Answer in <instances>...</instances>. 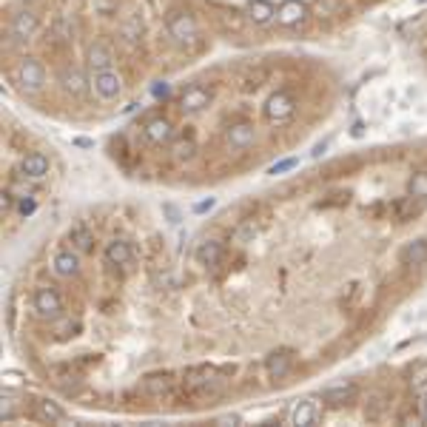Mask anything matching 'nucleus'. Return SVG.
Here are the masks:
<instances>
[{
	"instance_id": "obj_33",
	"label": "nucleus",
	"mask_w": 427,
	"mask_h": 427,
	"mask_svg": "<svg viewBox=\"0 0 427 427\" xmlns=\"http://www.w3.org/2000/svg\"><path fill=\"white\" fill-rule=\"evenodd\" d=\"M253 236H256V225H253V222H242V225H236V228H233V233H231V239H233V242H239V245L253 242Z\"/></svg>"
},
{
	"instance_id": "obj_15",
	"label": "nucleus",
	"mask_w": 427,
	"mask_h": 427,
	"mask_svg": "<svg viewBox=\"0 0 427 427\" xmlns=\"http://www.w3.org/2000/svg\"><path fill=\"white\" fill-rule=\"evenodd\" d=\"M48 168H51V159L43 154V151H31V154H26L23 159H20V176H26V179H43L46 174H48Z\"/></svg>"
},
{
	"instance_id": "obj_13",
	"label": "nucleus",
	"mask_w": 427,
	"mask_h": 427,
	"mask_svg": "<svg viewBox=\"0 0 427 427\" xmlns=\"http://www.w3.org/2000/svg\"><path fill=\"white\" fill-rule=\"evenodd\" d=\"M225 142L233 148V151H245L256 142V128L253 122H231L225 128Z\"/></svg>"
},
{
	"instance_id": "obj_12",
	"label": "nucleus",
	"mask_w": 427,
	"mask_h": 427,
	"mask_svg": "<svg viewBox=\"0 0 427 427\" xmlns=\"http://www.w3.org/2000/svg\"><path fill=\"white\" fill-rule=\"evenodd\" d=\"M142 137L151 142V145H171L174 142V125L168 117H151L142 122Z\"/></svg>"
},
{
	"instance_id": "obj_32",
	"label": "nucleus",
	"mask_w": 427,
	"mask_h": 427,
	"mask_svg": "<svg viewBox=\"0 0 427 427\" xmlns=\"http://www.w3.org/2000/svg\"><path fill=\"white\" fill-rule=\"evenodd\" d=\"M342 9H344V0H316V3H313V14H319V17L339 14Z\"/></svg>"
},
{
	"instance_id": "obj_17",
	"label": "nucleus",
	"mask_w": 427,
	"mask_h": 427,
	"mask_svg": "<svg viewBox=\"0 0 427 427\" xmlns=\"http://www.w3.org/2000/svg\"><path fill=\"white\" fill-rule=\"evenodd\" d=\"M57 80H60V85H63L71 97H83L85 88H88V80H85L83 68H77V65H63V68L57 71Z\"/></svg>"
},
{
	"instance_id": "obj_16",
	"label": "nucleus",
	"mask_w": 427,
	"mask_h": 427,
	"mask_svg": "<svg viewBox=\"0 0 427 427\" xmlns=\"http://www.w3.org/2000/svg\"><path fill=\"white\" fill-rule=\"evenodd\" d=\"M290 367H293V350L290 347H279V350L268 353V359H265L268 379H285L290 373Z\"/></svg>"
},
{
	"instance_id": "obj_18",
	"label": "nucleus",
	"mask_w": 427,
	"mask_h": 427,
	"mask_svg": "<svg viewBox=\"0 0 427 427\" xmlns=\"http://www.w3.org/2000/svg\"><path fill=\"white\" fill-rule=\"evenodd\" d=\"M171 387H174V379H171L168 373H148V376H142V381H139V390H142V396H148V399H162V396L171 393Z\"/></svg>"
},
{
	"instance_id": "obj_1",
	"label": "nucleus",
	"mask_w": 427,
	"mask_h": 427,
	"mask_svg": "<svg viewBox=\"0 0 427 427\" xmlns=\"http://www.w3.org/2000/svg\"><path fill=\"white\" fill-rule=\"evenodd\" d=\"M165 31H168V37H171L176 46L188 48V51H194V48L202 46V40H199V23H196V17H194L188 9H174V11H168V17H165Z\"/></svg>"
},
{
	"instance_id": "obj_23",
	"label": "nucleus",
	"mask_w": 427,
	"mask_h": 427,
	"mask_svg": "<svg viewBox=\"0 0 427 427\" xmlns=\"http://www.w3.org/2000/svg\"><path fill=\"white\" fill-rule=\"evenodd\" d=\"M65 239L71 242V248L74 251H80V253H91L94 251V233L88 231V225H83V222H77V225H71L68 228V233H65Z\"/></svg>"
},
{
	"instance_id": "obj_28",
	"label": "nucleus",
	"mask_w": 427,
	"mask_h": 427,
	"mask_svg": "<svg viewBox=\"0 0 427 427\" xmlns=\"http://www.w3.org/2000/svg\"><path fill=\"white\" fill-rule=\"evenodd\" d=\"M421 202L424 199H416V196H401L396 205H393V211H396V219H401V222H407V219H413L418 211H421Z\"/></svg>"
},
{
	"instance_id": "obj_14",
	"label": "nucleus",
	"mask_w": 427,
	"mask_h": 427,
	"mask_svg": "<svg viewBox=\"0 0 427 427\" xmlns=\"http://www.w3.org/2000/svg\"><path fill=\"white\" fill-rule=\"evenodd\" d=\"M51 270L63 279H71L80 273V251L74 248H60L54 256H51Z\"/></svg>"
},
{
	"instance_id": "obj_29",
	"label": "nucleus",
	"mask_w": 427,
	"mask_h": 427,
	"mask_svg": "<svg viewBox=\"0 0 427 427\" xmlns=\"http://www.w3.org/2000/svg\"><path fill=\"white\" fill-rule=\"evenodd\" d=\"M410 387H413V393L421 399V396H427V362H418V364H413V370H410Z\"/></svg>"
},
{
	"instance_id": "obj_7",
	"label": "nucleus",
	"mask_w": 427,
	"mask_h": 427,
	"mask_svg": "<svg viewBox=\"0 0 427 427\" xmlns=\"http://www.w3.org/2000/svg\"><path fill=\"white\" fill-rule=\"evenodd\" d=\"M91 88H94V94H97L102 102H111V100L120 97L122 83H120V74H117V71L105 68V71H91Z\"/></svg>"
},
{
	"instance_id": "obj_31",
	"label": "nucleus",
	"mask_w": 427,
	"mask_h": 427,
	"mask_svg": "<svg viewBox=\"0 0 427 427\" xmlns=\"http://www.w3.org/2000/svg\"><path fill=\"white\" fill-rule=\"evenodd\" d=\"M407 194L416 196V199H424L427 202V171H416L407 182Z\"/></svg>"
},
{
	"instance_id": "obj_2",
	"label": "nucleus",
	"mask_w": 427,
	"mask_h": 427,
	"mask_svg": "<svg viewBox=\"0 0 427 427\" xmlns=\"http://www.w3.org/2000/svg\"><path fill=\"white\" fill-rule=\"evenodd\" d=\"M233 373V367H225V370H216L211 364H196V367H188L185 370V390L194 393V396H216L222 390V381L225 376Z\"/></svg>"
},
{
	"instance_id": "obj_40",
	"label": "nucleus",
	"mask_w": 427,
	"mask_h": 427,
	"mask_svg": "<svg viewBox=\"0 0 427 427\" xmlns=\"http://www.w3.org/2000/svg\"><path fill=\"white\" fill-rule=\"evenodd\" d=\"M421 3H424V0H421Z\"/></svg>"
},
{
	"instance_id": "obj_11",
	"label": "nucleus",
	"mask_w": 427,
	"mask_h": 427,
	"mask_svg": "<svg viewBox=\"0 0 427 427\" xmlns=\"http://www.w3.org/2000/svg\"><path fill=\"white\" fill-rule=\"evenodd\" d=\"M356 393H359V387L353 384V381H333V384H327V387H322V393H319V399L325 401V404H330V407H344V404H350L353 399H356Z\"/></svg>"
},
{
	"instance_id": "obj_19",
	"label": "nucleus",
	"mask_w": 427,
	"mask_h": 427,
	"mask_svg": "<svg viewBox=\"0 0 427 427\" xmlns=\"http://www.w3.org/2000/svg\"><path fill=\"white\" fill-rule=\"evenodd\" d=\"M307 14H310V9L302 0H285L276 9V23L279 26H299V23H305Z\"/></svg>"
},
{
	"instance_id": "obj_9",
	"label": "nucleus",
	"mask_w": 427,
	"mask_h": 427,
	"mask_svg": "<svg viewBox=\"0 0 427 427\" xmlns=\"http://www.w3.org/2000/svg\"><path fill=\"white\" fill-rule=\"evenodd\" d=\"M285 421L296 424V427H310L319 421V404L313 399H296L290 401V407L285 410Z\"/></svg>"
},
{
	"instance_id": "obj_22",
	"label": "nucleus",
	"mask_w": 427,
	"mask_h": 427,
	"mask_svg": "<svg viewBox=\"0 0 427 427\" xmlns=\"http://www.w3.org/2000/svg\"><path fill=\"white\" fill-rule=\"evenodd\" d=\"M399 259L410 268H421L427 265V239H410L401 251H399Z\"/></svg>"
},
{
	"instance_id": "obj_27",
	"label": "nucleus",
	"mask_w": 427,
	"mask_h": 427,
	"mask_svg": "<svg viewBox=\"0 0 427 427\" xmlns=\"http://www.w3.org/2000/svg\"><path fill=\"white\" fill-rule=\"evenodd\" d=\"M74 34V26L68 17H57L51 26H48V43L51 46H60V43H68Z\"/></svg>"
},
{
	"instance_id": "obj_8",
	"label": "nucleus",
	"mask_w": 427,
	"mask_h": 427,
	"mask_svg": "<svg viewBox=\"0 0 427 427\" xmlns=\"http://www.w3.org/2000/svg\"><path fill=\"white\" fill-rule=\"evenodd\" d=\"M211 100H214V91L208 88V85H202V83H194V85H188L182 94H179V108L185 111V114H199L202 108H208L211 105Z\"/></svg>"
},
{
	"instance_id": "obj_10",
	"label": "nucleus",
	"mask_w": 427,
	"mask_h": 427,
	"mask_svg": "<svg viewBox=\"0 0 427 427\" xmlns=\"http://www.w3.org/2000/svg\"><path fill=\"white\" fill-rule=\"evenodd\" d=\"M37 31H40V14H37V11L23 9V11L11 14V20H9V34H11V37L28 40V37H34Z\"/></svg>"
},
{
	"instance_id": "obj_26",
	"label": "nucleus",
	"mask_w": 427,
	"mask_h": 427,
	"mask_svg": "<svg viewBox=\"0 0 427 427\" xmlns=\"http://www.w3.org/2000/svg\"><path fill=\"white\" fill-rule=\"evenodd\" d=\"M196 157V142H194V137H174V142H171V159L174 162H191Z\"/></svg>"
},
{
	"instance_id": "obj_20",
	"label": "nucleus",
	"mask_w": 427,
	"mask_h": 427,
	"mask_svg": "<svg viewBox=\"0 0 427 427\" xmlns=\"http://www.w3.org/2000/svg\"><path fill=\"white\" fill-rule=\"evenodd\" d=\"M194 259H196V265L214 270L219 265V259H222V242L219 239H202L196 245V251H194Z\"/></svg>"
},
{
	"instance_id": "obj_39",
	"label": "nucleus",
	"mask_w": 427,
	"mask_h": 427,
	"mask_svg": "<svg viewBox=\"0 0 427 427\" xmlns=\"http://www.w3.org/2000/svg\"><path fill=\"white\" fill-rule=\"evenodd\" d=\"M418 413H421V424H427V396H421V401H418Z\"/></svg>"
},
{
	"instance_id": "obj_5",
	"label": "nucleus",
	"mask_w": 427,
	"mask_h": 427,
	"mask_svg": "<svg viewBox=\"0 0 427 427\" xmlns=\"http://www.w3.org/2000/svg\"><path fill=\"white\" fill-rule=\"evenodd\" d=\"M296 114V100L288 91H276L265 100V120L273 125H285Z\"/></svg>"
},
{
	"instance_id": "obj_34",
	"label": "nucleus",
	"mask_w": 427,
	"mask_h": 427,
	"mask_svg": "<svg viewBox=\"0 0 427 427\" xmlns=\"http://www.w3.org/2000/svg\"><path fill=\"white\" fill-rule=\"evenodd\" d=\"M51 327H54V339H68V336H74V330H77V322H68L65 316H60V319H54L51 322Z\"/></svg>"
},
{
	"instance_id": "obj_25",
	"label": "nucleus",
	"mask_w": 427,
	"mask_h": 427,
	"mask_svg": "<svg viewBox=\"0 0 427 427\" xmlns=\"http://www.w3.org/2000/svg\"><path fill=\"white\" fill-rule=\"evenodd\" d=\"M245 11H248L245 17H248V20H253V23H259V26H265V23L276 20V9H273V3H268V0H251Z\"/></svg>"
},
{
	"instance_id": "obj_4",
	"label": "nucleus",
	"mask_w": 427,
	"mask_h": 427,
	"mask_svg": "<svg viewBox=\"0 0 427 427\" xmlns=\"http://www.w3.org/2000/svg\"><path fill=\"white\" fill-rule=\"evenodd\" d=\"M31 313L43 322H54L63 316V296L54 285H37L31 290Z\"/></svg>"
},
{
	"instance_id": "obj_30",
	"label": "nucleus",
	"mask_w": 427,
	"mask_h": 427,
	"mask_svg": "<svg viewBox=\"0 0 427 427\" xmlns=\"http://www.w3.org/2000/svg\"><path fill=\"white\" fill-rule=\"evenodd\" d=\"M384 413H387V401H384V396L373 393V396L367 399V404H364V418H367V421H381V418H384Z\"/></svg>"
},
{
	"instance_id": "obj_3",
	"label": "nucleus",
	"mask_w": 427,
	"mask_h": 427,
	"mask_svg": "<svg viewBox=\"0 0 427 427\" xmlns=\"http://www.w3.org/2000/svg\"><path fill=\"white\" fill-rule=\"evenodd\" d=\"M11 77H14V83H17V88L23 94H37L46 85V68L34 57H20L14 63V68H11Z\"/></svg>"
},
{
	"instance_id": "obj_6",
	"label": "nucleus",
	"mask_w": 427,
	"mask_h": 427,
	"mask_svg": "<svg viewBox=\"0 0 427 427\" xmlns=\"http://www.w3.org/2000/svg\"><path fill=\"white\" fill-rule=\"evenodd\" d=\"M102 259H105L108 270H114V273L122 276V273L131 268V262H134V248H131V242H125V239H114V242L105 245Z\"/></svg>"
},
{
	"instance_id": "obj_37",
	"label": "nucleus",
	"mask_w": 427,
	"mask_h": 427,
	"mask_svg": "<svg viewBox=\"0 0 427 427\" xmlns=\"http://www.w3.org/2000/svg\"><path fill=\"white\" fill-rule=\"evenodd\" d=\"M296 165H299V159H296V157H290V159H282V162H276V165H273L268 174H282V171H290V168H296Z\"/></svg>"
},
{
	"instance_id": "obj_36",
	"label": "nucleus",
	"mask_w": 427,
	"mask_h": 427,
	"mask_svg": "<svg viewBox=\"0 0 427 427\" xmlns=\"http://www.w3.org/2000/svg\"><path fill=\"white\" fill-rule=\"evenodd\" d=\"M17 214L20 216H28V214H34V208H37V199L34 196H26V199H17Z\"/></svg>"
},
{
	"instance_id": "obj_21",
	"label": "nucleus",
	"mask_w": 427,
	"mask_h": 427,
	"mask_svg": "<svg viewBox=\"0 0 427 427\" xmlns=\"http://www.w3.org/2000/svg\"><path fill=\"white\" fill-rule=\"evenodd\" d=\"M31 416H34V418H40V421H48V424H65V421H68V413H65L57 401H48V399L34 401Z\"/></svg>"
},
{
	"instance_id": "obj_24",
	"label": "nucleus",
	"mask_w": 427,
	"mask_h": 427,
	"mask_svg": "<svg viewBox=\"0 0 427 427\" xmlns=\"http://www.w3.org/2000/svg\"><path fill=\"white\" fill-rule=\"evenodd\" d=\"M111 63H114V51L105 43H94L88 48V68L91 71H105V68H111Z\"/></svg>"
},
{
	"instance_id": "obj_38",
	"label": "nucleus",
	"mask_w": 427,
	"mask_h": 427,
	"mask_svg": "<svg viewBox=\"0 0 427 427\" xmlns=\"http://www.w3.org/2000/svg\"><path fill=\"white\" fill-rule=\"evenodd\" d=\"M94 6H97V11H102V14H105V11H111V9H117V0H97Z\"/></svg>"
},
{
	"instance_id": "obj_35",
	"label": "nucleus",
	"mask_w": 427,
	"mask_h": 427,
	"mask_svg": "<svg viewBox=\"0 0 427 427\" xmlns=\"http://www.w3.org/2000/svg\"><path fill=\"white\" fill-rule=\"evenodd\" d=\"M120 34H122L125 43H137V37H139V20H137V17L125 20V23L120 26Z\"/></svg>"
}]
</instances>
